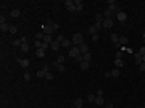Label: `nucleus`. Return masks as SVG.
Segmentation results:
<instances>
[{
	"label": "nucleus",
	"instance_id": "nucleus-1",
	"mask_svg": "<svg viewBox=\"0 0 145 108\" xmlns=\"http://www.w3.org/2000/svg\"><path fill=\"white\" fill-rule=\"evenodd\" d=\"M81 44H84V36H82L81 32H76V34L72 36V45L79 47Z\"/></svg>",
	"mask_w": 145,
	"mask_h": 108
},
{
	"label": "nucleus",
	"instance_id": "nucleus-2",
	"mask_svg": "<svg viewBox=\"0 0 145 108\" xmlns=\"http://www.w3.org/2000/svg\"><path fill=\"white\" fill-rule=\"evenodd\" d=\"M81 53V50H79V47H76V45H72L71 48H69V56H72V58H77Z\"/></svg>",
	"mask_w": 145,
	"mask_h": 108
},
{
	"label": "nucleus",
	"instance_id": "nucleus-3",
	"mask_svg": "<svg viewBox=\"0 0 145 108\" xmlns=\"http://www.w3.org/2000/svg\"><path fill=\"white\" fill-rule=\"evenodd\" d=\"M64 5H66V10L68 11H76V3H74V0H66L64 2Z\"/></svg>",
	"mask_w": 145,
	"mask_h": 108
},
{
	"label": "nucleus",
	"instance_id": "nucleus-4",
	"mask_svg": "<svg viewBox=\"0 0 145 108\" xmlns=\"http://www.w3.org/2000/svg\"><path fill=\"white\" fill-rule=\"evenodd\" d=\"M126 45H127V37L121 36V37H119V40H118V44L115 45V47H118V48H119V47H126Z\"/></svg>",
	"mask_w": 145,
	"mask_h": 108
},
{
	"label": "nucleus",
	"instance_id": "nucleus-5",
	"mask_svg": "<svg viewBox=\"0 0 145 108\" xmlns=\"http://www.w3.org/2000/svg\"><path fill=\"white\" fill-rule=\"evenodd\" d=\"M42 32H44L45 36H52L53 29H52V26H48V24H44V26H42Z\"/></svg>",
	"mask_w": 145,
	"mask_h": 108
},
{
	"label": "nucleus",
	"instance_id": "nucleus-6",
	"mask_svg": "<svg viewBox=\"0 0 145 108\" xmlns=\"http://www.w3.org/2000/svg\"><path fill=\"white\" fill-rule=\"evenodd\" d=\"M134 63H136L137 66H139V65H142V63H144V56H142V55L139 53V52H137V53L134 55Z\"/></svg>",
	"mask_w": 145,
	"mask_h": 108
},
{
	"label": "nucleus",
	"instance_id": "nucleus-7",
	"mask_svg": "<svg viewBox=\"0 0 145 108\" xmlns=\"http://www.w3.org/2000/svg\"><path fill=\"white\" fill-rule=\"evenodd\" d=\"M113 27V19L111 18H105L103 19V29H110Z\"/></svg>",
	"mask_w": 145,
	"mask_h": 108
},
{
	"label": "nucleus",
	"instance_id": "nucleus-8",
	"mask_svg": "<svg viewBox=\"0 0 145 108\" xmlns=\"http://www.w3.org/2000/svg\"><path fill=\"white\" fill-rule=\"evenodd\" d=\"M47 71H48V65H44V68L37 71V78H45V73Z\"/></svg>",
	"mask_w": 145,
	"mask_h": 108
},
{
	"label": "nucleus",
	"instance_id": "nucleus-9",
	"mask_svg": "<svg viewBox=\"0 0 145 108\" xmlns=\"http://www.w3.org/2000/svg\"><path fill=\"white\" fill-rule=\"evenodd\" d=\"M116 16H118L119 23H124V21H126V19H127V15H126V13H124V11H121V10H119L118 13H116Z\"/></svg>",
	"mask_w": 145,
	"mask_h": 108
},
{
	"label": "nucleus",
	"instance_id": "nucleus-10",
	"mask_svg": "<svg viewBox=\"0 0 145 108\" xmlns=\"http://www.w3.org/2000/svg\"><path fill=\"white\" fill-rule=\"evenodd\" d=\"M18 63L21 68H27L29 66V60H26V58H18Z\"/></svg>",
	"mask_w": 145,
	"mask_h": 108
},
{
	"label": "nucleus",
	"instance_id": "nucleus-11",
	"mask_svg": "<svg viewBox=\"0 0 145 108\" xmlns=\"http://www.w3.org/2000/svg\"><path fill=\"white\" fill-rule=\"evenodd\" d=\"M79 50H81L82 55L89 53V45H87V44H81V45H79Z\"/></svg>",
	"mask_w": 145,
	"mask_h": 108
},
{
	"label": "nucleus",
	"instance_id": "nucleus-12",
	"mask_svg": "<svg viewBox=\"0 0 145 108\" xmlns=\"http://www.w3.org/2000/svg\"><path fill=\"white\" fill-rule=\"evenodd\" d=\"M60 47H61V44H60V42H56V40H53V42L50 44V48H52L53 52H56V50H58Z\"/></svg>",
	"mask_w": 145,
	"mask_h": 108
},
{
	"label": "nucleus",
	"instance_id": "nucleus-13",
	"mask_svg": "<svg viewBox=\"0 0 145 108\" xmlns=\"http://www.w3.org/2000/svg\"><path fill=\"white\" fill-rule=\"evenodd\" d=\"M74 3H76V11H82V8H84V3H82L81 0H74Z\"/></svg>",
	"mask_w": 145,
	"mask_h": 108
},
{
	"label": "nucleus",
	"instance_id": "nucleus-14",
	"mask_svg": "<svg viewBox=\"0 0 145 108\" xmlns=\"http://www.w3.org/2000/svg\"><path fill=\"white\" fill-rule=\"evenodd\" d=\"M61 47H64V48H68V47H69V48H71V47H72V40H68V39H64L63 42H61Z\"/></svg>",
	"mask_w": 145,
	"mask_h": 108
},
{
	"label": "nucleus",
	"instance_id": "nucleus-15",
	"mask_svg": "<svg viewBox=\"0 0 145 108\" xmlns=\"http://www.w3.org/2000/svg\"><path fill=\"white\" fill-rule=\"evenodd\" d=\"M36 56L44 58V56H45V50H44V48H37V50H36Z\"/></svg>",
	"mask_w": 145,
	"mask_h": 108
},
{
	"label": "nucleus",
	"instance_id": "nucleus-16",
	"mask_svg": "<svg viewBox=\"0 0 145 108\" xmlns=\"http://www.w3.org/2000/svg\"><path fill=\"white\" fill-rule=\"evenodd\" d=\"M81 69L82 71H87V69H89V66H90V63H89V61H81Z\"/></svg>",
	"mask_w": 145,
	"mask_h": 108
},
{
	"label": "nucleus",
	"instance_id": "nucleus-17",
	"mask_svg": "<svg viewBox=\"0 0 145 108\" xmlns=\"http://www.w3.org/2000/svg\"><path fill=\"white\" fill-rule=\"evenodd\" d=\"M95 105H97V107L103 105V97H102V95H97V97H95Z\"/></svg>",
	"mask_w": 145,
	"mask_h": 108
},
{
	"label": "nucleus",
	"instance_id": "nucleus-18",
	"mask_svg": "<svg viewBox=\"0 0 145 108\" xmlns=\"http://www.w3.org/2000/svg\"><path fill=\"white\" fill-rule=\"evenodd\" d=\"M19 15H21V13H19V10H18V8L11 10V13H10V16H11V18H18Z\"/></svg>",
	"mask_w": 145,
	"mask_h": 108
},
{
	"label": "nucleus",
	"instance_id": "nucleus-19",
	"mask_svg": "<svg viewBox=\"0 0 145 108\" xmlns=\"http://www.w3.org/2000/svg\"><path fill=\"white\" fill-rule=\"evenodd\" d=\"M82 103H84L82 99H76L74 100V108H82Z\"/></svg>",
	"mask_w": 145,
	"mask_h": 108
},
{
	"label": "nucleus",
	"instance_id": "nucleus-20",
	"mask_svg": "<svg viewBox=\"0 0 145 108\" xmlns=\"http://www.w3.org/2000/svg\"><path fill=\"white\" fill-rule=\"evenodd\" d=\"M110 39H111V42H113V44L116 45V44H118V40H119V36H118V34H111Z\"/></svg>",
	"mask_w": 145,
	"mask_h": 108
},
{
	"label": "nucleus",
	"instance_id": "nucleus-21",
	"mask_svg": "<svg viewBox=\"0 0 145 108\" xmlns=\"http://www.w3.org/2000/svg\"><path fill=\"white\" fill-rule=\"evenodd\" d=\"M55 69H58V71H60V73H64V69H66V68H64V65L55 63Z\"/></svg>",
	"mask_w": 145,
	"mask_h": 108
},
{
	"label": "nucleus",
	"instance_id": "nucleus-22",
	"mask_svg": "<svg viewBox=\"0 0 145 108\" xmlns=\"http://www.w3.org/2000/svg\"><path fill=\"white\" fill-rule=\"evenodd\" d=\"M64 58H66L64 55H58V58L55 60V63H60V65H63V63H64Z\"/></svg>",
	"mask_w": 145,
	"mask_h": 108
},
{
	"label": "nucleus",
	"instance_id": "nucleus-23",
	"mask_svg": "<svg viewBox=\"0 0 145 108\" xmlns=\"http://www.w3.org/2000/svg\"><path fill=\"white\" fill-rule=\"evenodd\" d=\"M119 74H121V71H119V68H116L111 71V78H119Z\"/></svg>",
	"mask_w": 145,
	"mask_h": 108
},
{
	"label": "nucleus",
	"instance_id": "nucleus-24",
	"mask_svg": "<svg viewBox=\"0 0 145 108\" xmlns=\"http://www.w3.org/2000/svg\"><path fill=\"white\" fill-rule=\"evenodd\" d=\"M0 31H10V26L7 23H0Z\"/></svg>",
	"mask_w": 145,
	"mask_h": 108
},
{
	"label": "nucleus",
	"instance_id": "nucleus-25",
	"mask_svg": "<svg viewBox=\"0 0 145 108\" xmlns=\"http://www.w3.org/2000/svg\"><path fill=\"white\" fill-rule=\"evenodd\" d=\"M115 65H116V68H123V65H124V61H123L121 58H116V61H115Z\"/></svg>",
	"mask_w": 145,
	"mask_h": 108
},
{
	"label": "nucleus",
	"instance_id": "nucleus-26",
	"mask_svg": "<svg viewBox=\"0 0 145 108\" xmlns=\"http://www.w3.org/2000/svg\"><path fill=\"white\" fill-rule=\"evenodd\" d=\"M82 58H84V61H89V63L92 61V55H90V53H85V55H82Z\"/></svg>",
	"mask_w": 145,
	"mask_h": 108
},
{
	"label": "nucleus",
	"instance_id": "nucleus-27",
	"mask_svg": "<svg viewBox=\"0 0 145 108\" xmlns=\"http://www.w3.org/2000/svg\"><path fill=\"white\" fill-rule=\"evenodd\" d=\"M44 37H45V34H44V32L40 31V32H37V34H36V40H40V39L44 40Z\"/></svg>",
	"mask_w": 145,
	"mask_h": 108
},
{
	"label": "nucleus",
	"instance_id": "nucleus-28",
	"mask_svg": "<svg viewBox=\"0 0 145 108\" xmlns=\"http://www.w3.org/2000/svg\"><path fill=\"white\" fill-rule=\"evenodd\" d=\"M45 79H47V81H52V79H53V74L50 73V69L45 73Z\"/></svg>",
	"mask_w": 145,
	"mask_h": 108
},
{
	"label": "nucleus",
	"instance_id": "nucleus-29",
	"mask_svg": "<svg viewBox=\"0 0 145 108\" xmlns=\"http://www.w3.org/2000/svg\"><path fill=\"white\" fill-rule=\"evenodd\" d=\"M44 42H45V44H52V42H53L52 36H45V37H44Z\"/></svg>",
	"mask_w": 145,
	"mask_h": 108
},
{
	"label": "nucleus",
	"instance_id": "nucleus-30",
	"mask_svg": "<svg viewBox=\"0 0 145 108\" xmlns=\"http://www.w3.org/2000/svg\"><path fill=\"white\" fill-rule=\"evenodd\" d=\"M55 40L61 44V42H63V40H64V36H63V34H58V36H56V39H55Z\"/></svg>",
	"mask_w": 145,
	"mask_h": 108
},
{
	"label": "nucleus",
	"instance_id": "nucleus-31",
	"mask_svg": "<svg viewBox=\"0 0 145 108\" xmlns=\"http://www.w3.org/2000/svg\"><path fill=\"white\" fill-rule=\"evenodd\" d=\"M19 48H21V52H27V50H29V45H27V44H21Z\"/></svg>",
	"mask_w": 145,
	"mask_h": 108
},
{
	"label": "nucleus",
	"instance_id": "nucleus-32",
	"mask_svg": "<svg viewBox=\"0 0 145 108\" xmlns=\"http://www.w3.org/2000/svg\"><path fill=\"white\" fill-rule=\"evenodd\" d=\"M95 97H97V95H94V94H89V95H87V102H95Z\"/></svg>",
	"mask_w": 145,
	"mask_h": 108
},
{
	"label": "nucleus",
	"instance_id": "nucleus-33",
	"mask_svg": "<svg viewBox=\"0 0 145 108\" xmlns=\"http://www.w3.org/2000/svg\"><path fill=\"white\" fill-rule=\"evenodd\" d=\"M8 32H11V34H16V32H18V27L16 26H10V31Z\"/></svg>",
	"mask_w": 145,
	"mask_h": 108
},
{
	"label": "nucleus",
	"instance_id": "nucleus-34",
	"mask_svg": "<svg viewBox=\"0 0 145 108\" xmlns=\"http://www.w3.org/2000/svg\"><path fill=\"white\" fill-rule=\"evenodd\" d=\"M111 15H113V11H111L110 8H107V10H105V18H110Z\"/></svg>",
	"mask_w": 145,
	"mask_h": 108
},
{
	"label": "nucleus",
	"instance_id": "nucleus-35",
	"mask_svg": "<svg viewBox=\"0 0 145 108\" xmlns=\"http://www.w3.org/2000/svg\"><path fill=\"white\" fill-rule=\"evenodd\" d=\"M89 32H90L92 36H94V34H97V27H95V26H90V27H89Z\"/></svg>",
	"mask_w": 145,
	"mask_h": 108
},
{
	"label": "nucleus",
	"instance_id": "nucleus-36",
	"mask_svg": "<svg viewBox=\"0 0 145 108\" xmlns=\"http://www.w3.org/2000/svg\"><path fill=\"white\" fill-rule=\"evenodd\" d=\"M34 45H36V48H42V40H36Z\"/></svg>",
	"mask_w": 145,
	"mask_h": 108
},
{
	"label": "nucleus",
	"instance_id": "nucleus-37",
	"mask_svg": "<svg viewBox=\"0 0 145 108\" xmlns=\"http://www.w3.org/2000/svg\"><path fill=\"white\" fill-rule=\"evenodd\" d=\"M21 44H23V42H21V39H16V40H15V42H13V45H15V47H21Z\"/></svg>",
	"mask_w": 145,
	"mask_h": 108
},
{
	"label": "nucleus",
	"instance_id": "nucleus-38",
	"mask_svg": "<svg viewBox=\"0 0 145 108\" xmlns=\"http://www.w3.org/2000/svg\"><path fill=\"white\" fill-rule=\"evenodd\" d=\"M139 53L142 55V56L145 55V45H144V47H140V48H139Z\"/></svg>",
	"mask_w": 145,
	"mask_h": 108
},
{
	"label": "nucleus",
	"instance_id": "nucleus-39",
	"mask_svg": "<svg viewBox=\"0 0 145 108\" xmlns=\"http://www.w3.org/2000/svg\"><path fill=\"white\" fill-rule=\"evenodd\" d=\"M48 47H50V44H45V42H44V40H42V48H44V50H47V48H48Z\"/></svg>",
	"mask_w": 145,
	"mask_h": 108
},
{
	"label": "nucleus",
	"instance_id": "nucleus-40",
	"mask_svg": "<svg viewBox=\"0 0 145 108\" xmlns=\"http://www.w3.org/2000/svg\"><path fill=\"white\" fill-rule=\"evenodd\" d=\"M139 71H145V63L139 65Z\"/></svg>",
	"mask_w": 145,
	"mask_h": 108
},
{
	"label": "nucleus",
	"instance_id": "nucleus-41",
	"mask_svg": "<svg viewBox=\"0 0 145 108\" xmlns=\"http://www.w3.org/2000/svg\"><path fill=\"white\" fill-rule=\"evenodd\" d=\"M24 79H26V81H31V74H29V73L24 74Z\"/></svg>",
	"mask_w": 145,
	"mask_h": 108
},
{
	"label": "nucleus",
	"instance_id": "nucleus-42",
	"mask_svg": "<svg viewBox=\"0 0 145 108\" xmlns=\"http://www.w3.org/2000/svg\"><path fill=\"white\" fill-rule=\"evenodd\" d=\"M97 95H102V97H103V89H98V90H97Z\"/></svg>",
	"mask_w": 145,
	"mask_h": 108
},
{
	"label": "nucleus",
	"instance_id": "nucleus-43",
	"mask_svg": "<svg viewBox=\"0 0 145 108\" xmlns=\"http://www.w3.org/2000/svg\"><path fill=\"white\" fill-rule=\"evenodd\" d=\"M52 29H53V31H56V29H58V24H56V23H53V24H52Z\"/></svg>",
	"mask_w": 145,
	"mask_h": 108
},
{
	"label": "nucleus",
	"instance_id": "nucleus-44",
	"mask_svg": "<svg viewBox=\"0 0 145 108\" xmlns=\"http://www.w3.org/2000/svg\"><path fill=\"white\" fill-rule=\"evenodd\" d=\"M92 39H94V42H97V40H98V36H97V34H94V36H92Z\"/></svg>",
	"mask_w": 145,
	"mask_h": 108
},
{
	"label": "nucleus",
	"instance_id": "nucleus-45",
	"mask_svg": "<svg viewBox=\"0 0 145 108\" xmlns=\"http://www.w3.org/2000/svg\"><path fill=\"white\" fill-rule=\"evenodd\" d=\"M107 108H113V103H107Z\"/></svg>",
	"mask_w": 145,
	"mask_h": 108
},
{
	"label": "nucleus",
	"instance_id": "nucleus-46",
	"mask_svg": "<svg viewBox=\"0 0 145 108\" xmlns=\"http://www.w3.org/2000/svg\"><path fill=\"white\" fill-rule=\"evenodd\" d=\"M144 63H145V55H144Z\"/></svg>",
	"mask_w": 145,
	"mask_h": 108
},
{
	"label": "nucleus",
	"instance_id": "nucleus-47",
	"mask_svg": "<svg viewBox=\"0 0 145 108\" xmlns=\"http://www.w3.org/2000/svg\"><path fill=\"white\" fill-rule=\"evenodd\" d=\"M144 39H145V31H144Z\"/></svg>",
	"mask_w": 145,
	"mask_h": 108
},
{
	"label": "nucleus",
	"instance_id": "nucleus-48",
	"mask_svg": "<svg viewBox=\"0 0 145 108\" xmlns=\"http://www.w3.org/2000/svg\"><path fill=\"white\" fill-rule=\"evenodd\" d=\"M144 44H145V39H144Z\"/></svg>",
	"mask_w": 145,
	"mask_h": 108
},
{
	"label": "nucleus",
	"instance_id": "nucleus-49",
	"mask_svg": "<svg viewBox=\"0 0 145 108\" xmlns=\"http://www.w3.org/2000/svg\"><path fill=\"white\" fill-rule=\"evenodd\" d=\"M142 108H145V107H142Z\"/></svg>",
	"mask_w": 145,
	"mask_h": 108
}]
</instances>
